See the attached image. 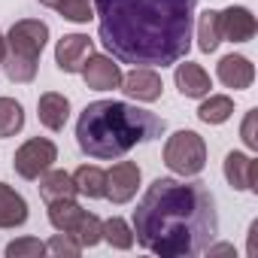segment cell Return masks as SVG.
<instances>
[{
  "mask_svg": "<svg viewBox=\"0 0 258 258\" xmlns=\"http://www.w3.org/2000/svg\"><path fill=\"white\" fill-rule=\"evenodd\" d=\"M198 0H94L103 49L134 67H170L188 55Z\"/></svg>",
  "mask_w": 258,
  "mask_h": 258,
  "instance_id": "cell-1",
  "label": "cell"
},
{
  "mask_svg": "<svg viewBox=\"0 0 258 258\" xmlns=\"http://www.w3.org/2000/svg\"><path fill=\"white\" fill-rule=\"evenodd\" d=\"M134 240L158 258L204 252L219 234L216 198L204 182L155 179L134 210Z\"/></svg>",
  "mask_w": 258,
  "mask_h": 258,
  "instance_id": "cell-2",
  "label": "cell"
},
{
  "mask_svg": "<svg viewBox=\"0 0 258 258\" xmlns=\"http://www.w3.org/2000/svg\"><path fill=\"white\" fill-rule=\"evenodd\" d=\"M161 134H164V118L121 100H94L82 109L76 121L79 149L97 161L121 158L137 143H149Z\"/></svg>",
  "mask_w": 258,
  "mask_h": 258,
  "instance_id": "cell-3",
  "label": "cell"
},
{
  "mask_svg": "<svg viewBox=\"0 0 258 258\" xmlns=\"http://www.w3.org/2000/svg\"><path fill=\"white\" fill-rule=\"evenodd\" d=\"M164 164L179 176H198L207 164V143L195 131H176L164 143Z\"/></svg>",
  "mask_w": 258,
  "mask_h": 258,
  "instance_id": "cell-4",
  "label": "cell"
},
{
  "mask_svg": "<svg viewBox=\"0 0 258 258\" xmlns=\"http://www.w3.org/2000/svg\"><path fill=\"white\" fill-rule=\"evenodd\" d=\"M46 40H49V25L46 22H40V19H22L7 34V55L37 61L40 52H43V46H46Z\"/></svg>",
  "mask_w": 258,
  "mask_h": 258,
  "instance_id": "cell-5",
  "label": "cell"
},
{
  "mask_svg": "<svg viewBox=\"0 0 258 258\" xmlns=\"http://www.w3.org/2000/svg\"><path fill=\"white\" fill-rule=\"evenodd\" d=\"M55 158H58L55 143L46 140V137H34V140H28V143L16 152L13 167H16V173H19L22 179H40V176L55 164Z\"/></svg>",
  "mask_w": 258,
  "mask_h": 258,
  "instance_id": "cell-6",
  "label": "cell"
},
{
  "mask_svg": "<svg viewBox=\"0 0 258 258\" xmlns=\"http://www.w3.org/2000/svg\"><path fill=\"white\" fill-rule=\"evenodd\" d=\"M140 188V167L134 161H118L106 173V198L112 204H127Z\"/></svg>",
  "mask_w": 258,
  "mask_h": 258,
  "instance_id": "cell-7",
  "label": "cell"
},
{
  "mask_svg": "<svg viewBox=\"0 0 258 258\" xmlns=\"http://www.w3.org/2000/svg\"><path fill=\"white\" fill-rule=\"evenodd\" d=\"M88 55H91V40L85 34H64L55 46V64L64 73H82Z\"/></svg>",
  "mask_w": 258,
  "mask_h": 258,
  "instance_id": "cell-8",
  "label": "cell"
},
{
  "mask_svg": "<svg viewBox=\"0 0 258 258\" xmlns=\"http://www.w3.org/2000/svg\"><path fill=\"white\" fill-rule=\"evenodd\" d=\"M82 79L94 91H112L121 85V70H118L115 58H109V55H88V61L82 67Z\"/></svg>",
  "mask_w": 258,
  "mask_h": 258,
  "instance_id": "cell-9",
  "label": "cell"
},
{
  "mask_svg": "<svg viewBox=\"0 0 258 258\" xmlns=\"http://www.w3.org/2000/svg\"><path fill=\"white\" fill-rule=\"evenodd\" d=\"M161 76L155 73V67H134L127 76H121V91L127 97H134V100H143V103H152L161 97Z\"/></svg>",
  "mask_w": 258,
  "mask_h": 258,
  "instance_id": "cell-10",
  "label": "cell"
},
{
  "mask_svg": "<svg viewBox=\"0 0 258 258\" xmlns=\"http://www.w3.org/2000/svg\"><path fill=\"white\" fill-rule=\"evenodd\" d=\"M219 31H222V40L228 43H249L258 25L246 7H228L225 13H219Z\"/></svg>",
  "mask_w": 258,
  "mask_h": 258,
  "instance_id": "cell-11",
  "label": "cell"
},
{
  "mask_svg": "<svg viewBox=\"0 0 258 258\" xmlns=\"http://www.w3.org/2000/svg\"><path fill=\"white\" fill-rule=\"evenodd\" d=\"M225 179L231 188L237 191H255V179H258V164L255 158L243 155V152H228L225 155Z\"/></svg>",
  "mask_w": 258,
  "mask_h": 258,
  "instance_id": "cell-12",
  "label": "cell"
},
{
  "mask_svg": "<svg viewBox=\"0 0 258 258\" xmlns=\"http://www.w3.org/2000/svg\"><path fill=\"white\" fill-rule=\"evenodd\" d=\"M216 76H219L222 85L240 91V88H249V85H252L255 67H252V61L243 58V55H225V58L219 61V67H216Z\"/></svg>",
  "mask_w": 258,
  "mask_h": 258,
  "instance_id": "cell-13",
  "label": "cell"
},
{
  "mask_svg": "<svg viewBox=\"0 0 258 258\" xmlns=\"http://www.w3.org/2000/svg\"><path fill=\"white\" fill-rule=\"evenodd\" d=\"M173 79H176V88H179L182 97H207L210 88H213L210 73H207L201 64H191V61H185V64L176 61V73H173Z\"/></svg>",
  "mask_w": 258,
  "mask_h": 258,
  "instance_id": "cell-14",
  "label": "cell"
},
{
  "mask_svg": "<svg viewBox=\"0 0 258 258\" xmlns=\"http://www.w3.org/2000/svg\"><path fill=\"white\" fill-rule=\"evenodd\" d=\"M28 222V201L7 182H0V228H19Z\"/></svg>",
  "mask_w": 258,
  "mask_h": 258,
  "instance_id": "cell-15",
  "label": "cell"
},
{
  "mask_svg": "<svg viewBox=\"0 0 258 258\" xmlns=\"http://www.w3.org/2000/svg\"><path fill=\"white\" fill-rule=\"evenodd\" d=\"M37 115L40 121L49 127V131H61L67 124V115H70V100L58 91H46L37 103Z\"/></svg>",
  "mask_w": 258,
  "mask_h": 258,
  "instance_id": "cell-16",
  "label": "cell"
},
{
  "mask_svg": "<svg viewBox=\"0 0 258 258\" xmlns=\"http://www.w3.org/2000/svg\"><path fill=\"white\" fill-rule=\"evenodd\" d=\"M76 185H73V176L64 173V170H46L43 179H40V198L46 204L52 201H67V198H76Z\"/></svg>",
  "mask_w": 258,
  "mask_h": 258,
  "instance_id": "cell-17",
  "label": "cell"
},
{
  "mask_svg": "<svg viewBox=\"0 0 258 258\" xmlns=\"http://www.w3.org/2000/svg\"><path fill=\"white\" fill-rule=\"evenodd\" d=\"M82 216H85V210H82L73 198H67V201H52V204H49V222H52V228L61 231V234H73V231L79 228Z\"/></svg>",
  "mask_w": 258,
  "mask_h": 258,
  "instance_id": "cell-18",
  "label": "cell"
},
{
  "mask_svg": "<svg viewBox=\"0 0 258 258\" xmlns=\"http://www.w3.org/2000/svg\"><path fill=\"white\" fill-rule=\"evenodd\" d=\"M73 185L82 198H106V173L97 167V164H82L76 173H73Z\"/></svg>",
  "mask_w": 258,
  "mask_h": 258,
  "instance_id": "cell-19",
  "label": "cell"
},
{
  "mask_svg": "<svg viewBox=\"0 0 258 258\" xmlns=\"http://www.w3.org/2000/svg\"><path fill=\"white\" fill-rule=\"evenodd\" d=\"M231 112H234V100H231L228 94H210V97L201 103L198 118H201L204 124H222V121L231 118Z\"/></svg>",
  "mask_w": 258,
  "mask_h": 258,
  "instance_id": "cell-20",
  "label": "cell"
},
{
  "mask_svg": "<svg viewBox=\"0 0 258 258\" xmlns=\"http://www.w3.org/2000/svg\"><path fill=\"white\" fill-rule=\"evenodd\" d=\"M25 127V109L19 100L13 97H0V140L4 137H16Z\"/></svg>",
  "mask_w": 258,
  "mask_h": 258,
  "instance_id": "cell-21",
  "label": "cell"
},
{
  "mask_svg": "<svg viewBox=\"0 0 258 258\" xmlns=\"http://www.w3.org/2000/svg\"><path fill=\"white\" fill-rule=\"evenodd\" d=\"M222 43V31H219V13L216 10H207L198 22V49L201 52H216Z\"/></svg>",
  "mask_w": 258,
  "mask_h": 258,
  "instance_id": "cell-22",
  "label": "cell"
},
{
  "mask_svg": "<svg viewBox=\"0 0 258 258\" xmlns=\"http://www.w3.org/2000/svg\"><path fill=\"white\" fill-rule=\"evenodd\" d=\"M103 240L112 246V249H131L134 246V228L127 225L124 219L112 216L103 222Z\"/></svg>",
  "mask_w": 258,
  "mask_h": 258,
  "instance_id": "cell-23",
  "label": "cell"
},
{
  "mask_svg": "<svg viewBox=\"0 0 258 258\" xmlns=\"http://www.w3.org/2000/svg\"><path fill=\"white\" fill-rule=\"evenodd\" d=\"M73 237L79 240V246H97L103 240V222L94 213H85L82 222H79V228L73 231Z\"/></svg>",
  "mask_w": 258,
  "mask_h": 258,
  "instance_id": "cell-24",
  "label": "cell"
},
{
  "mask_svg": "<svg viewBox=\"0 0 258 258\" xmlns=\"http://www.w3.org/2000/svg\"><path fill=\"white\" fill-rule=\"evenodd\" d=\"M4 70H7V76H10L13 82H34V76H37V61L7 55V58H4Z\"/></svg>",
  "mask_w": 258,
  "mask_h": 258,
  "instance_id": "cell-25",
  "label": "cell"
},
{
  "mask_svg": "<svg viewBox=\"0 0 258 258\" xmlns=\"http://www.w3.org/2000/svg\"><path fill=\"white\" fill-rule=\"evenodd\" d=\"M43 252H46V243H40L37 237H22L7 246V258H40Z\"/></svg>",
  "mask_w": 258,
  "mask_h": 258,
  "instance_id": "cell-26",
  "label": "cell"
},
{
  "mask_svg": "<svg viewBox=\"0 0 258 258\" xmlns=\"http://www.w3.org/2000/svg\"><path fill=\"white\" fill-rule=\"evenodd\" d=\"M46 252H52V255H67V258H76L79 252H82V246H79V240L73 237V234H55L49 243H46Z\"/></svg>",
  "mask_w": 258,
  "mask_h": 258,
  "instance_id": "cell-27",
  "label": "cell"
},
{
  "mask_svg": "<svg viewBox=\"0 0 258 258\" xmlns=\"http://www.w3.org/2000/svg\"><path fill=\"white\" fill-rule=\"evenodd\" d=\"M58 13L70 22H88L94 19V10H91V0H64L58 7Z\"/></svg>",
  "mask_w": 258,
  "mask_h": 258,
  "instance_id": "cell-28",
  "label": "cell"
},
{
  "mask_svg": "<svg viewBox=\"0 0 258 258\" xmlns=\"http://www.w3.org/2000/svg\"><path fill=\"white\" fill-rule=\"evenodd\" d=\"M255 118H258V112H255V109H249V112H246V118H243V143H246L249 149H258V137H255Z\"/></svg>",
  "mask_w": 258,
  "mask_h": 258,
  "instance_id": "cell-29",
  "label": "cell"
},
{
  "mask_svg": "<svg viewBox=\"0 0 258 258\" xmlns=\"http://www.w3.org/2000/svg\"><path fill=\"white\" fill-rule=\"evenodd\" d=\"M255 231H258V222H252L249 228V255H255Z\"/></svg>",
  "mask_w": 258,
  "mask_h": 258,
  "instance_id": "cell-30",
  "label": "cell"
},
{
  "mask_svg": "<svg viewBox=\"0 0 258 258\" xmlns=\"http://www.w3.org/2000/svg\"><path fill=\"white\" fill-rule=\"evenodd\" d=\"M4 58H7V37L0 34V64H4Z\"/></svg>",
  "mask_w": 258,
  "mask_h": 258,
  "instance_id": "cell-31",
  "label": "cell"
},
{
  "mask_svg": "<svg viewBox=\"0 0 258 258\" xmlns=\"http://www.w3.org/2000/svg\"><path fill=\"white\" fill-rule=\"evenodd\" d=\"M40 4H43V7H52V10H58V7L64 4V0H40Z\"/></svg>",
  "mask_w": 258,
  "mask_h": 258,
  "instance_id": "cell-32",
  "label": "cell"
}]
</instances>
